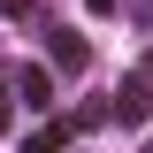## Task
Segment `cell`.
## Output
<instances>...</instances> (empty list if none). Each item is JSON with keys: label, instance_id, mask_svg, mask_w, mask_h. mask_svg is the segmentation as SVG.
Listing matches in <instances>:
<instances>
[{"label": "cell", "instance_id": "7", "mask_svg": "<svg viewBox=\"0 0 153 153\" xmlns=\"http://www.w3.org/2000/svg\"><path fill=\"white\" fill-rule=\"evenodd\" d=\"M84 8H92V16H115V0H84Z\"/></svg>", "mask_w": 153, "mask_h": 153}, {"label": "cell", "instance_id": "6", "mask_svg": "<svg viewBox=\"0 0 153 153\" xmlns=\"http://www.w3.org/2000/svg\"><path fill=\"white\" fill-rule=\"evenodd\" d=\"M8 92H16V76H8ZM8 92H0V123H8V115H16V100H8Z\"/></svg>", "mask_w": 153, "mask_h": 153}, {"label": "cell", "instance_id": "4", "mask_svg": "<svg viewBox=\"0 0 153 153\" xmlns=\"http://www.w3.org/2000/svg\"><path fill=\"white\" fill-rule=\"evenodd\" d=\"M23 153H69V123H46V130H31V146Z\"/></svg>", "mask_w": 153, "mask_h": 153}, {"label": "cell", "instance_id": "5", "mask_svg": "<svg viewBox=\"0 0 153 153\" xmlns=\"http://www.w3.org/2000/svg\"><path fill=\"white\" fill-rule=\"evenodd\" d=\"M0 16H31V0H0Z\"/></svg>", "mask_w": 153, "mask_h": 153}, {"label": "cell", "instance_id": "2", "mask_svg": "<svg viewBox=\"0 0 153 153\" xmlns=\"http://www.w3.org/2000/svg\"><path fill=\"white\" fill-rule=\"evenodd\" d=\"M8 76H16V100H23V107H54V69L23 61V69H8Z\"/></svg>", "mask_w": 153, "mask_h": 153}, {"label": "cell", "instance_id": "3", "mask_svg": "<svg viewBox=\"0 0 153 153\" xmlns=\"http://www.w3.org/2000/svg\"><path fill=\"white\" fill-rule=\"evenodd\" d=\"M46 61H54V69H84V61H92V46H84V38H76V31H46Z\"/></svg>", "mask_w": 153, "mask_h": 153}, {"label": "cell", "instance_id": "1", "mask_svg": "<svg viewBox=\"0 0 153 153\" xmlns=\"http://www.w3.org/2000/svg\"><path fill=\"white\" fill-rule=\"evenodd\" d=\"M146 115H153V69H146V76H130V84L115 92V123H123V130H138Z\"/></svg>", "mask_w": 153, "mask_h": 153}]
</instances>
